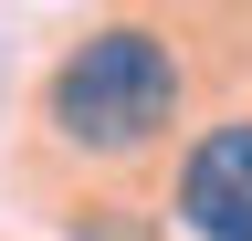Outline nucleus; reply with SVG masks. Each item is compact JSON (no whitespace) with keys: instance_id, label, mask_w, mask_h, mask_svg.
<instances>
[{"instance_id":"f257e3e1","label":"nucleus","mask_w":252,"mask_h":241,"mask_svg":"<svg viewBox=\"0 0 252 241\" xmlns=\"http://www.w3.org/2000/svg\"><path fill=\"white\" fill-rule=\"evenodd\" d=\"M42 115H53L63 147H84V158H137V147H158L179 126V53L158 42L147 21H105V32H84L53 63Z\"/></svg>"},{"instance_id":"f03ea898","label":"nucleus","mask_w":252,"mask_h":241,"mask_svg":"<svg viewBox=\"0 0 252 241\" xmlns=\"http://www.w3.org/2000/svg\"><path fill=\"white\" fill-rule=\"evenodd\" d=\"M179 231L189 241H252V115L210 126L179 158Z\"/></svg>"}]
</instances>
